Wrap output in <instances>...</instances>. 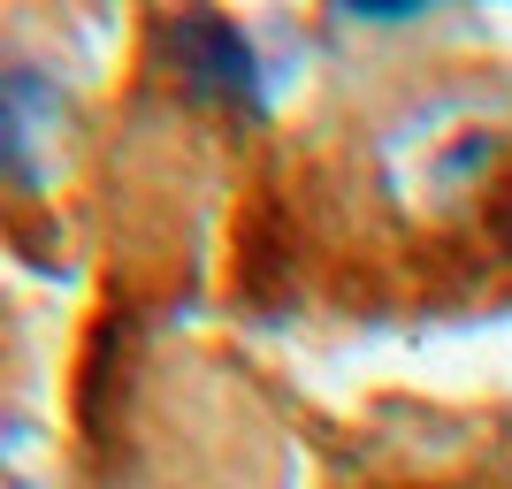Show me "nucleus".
<instances>
[{
	"instance_id": "nucleus-1",
	"label": "nucleus",
	"mask_w": 512,
	"mask_h": 489,
	"mask_svg": "<svg viewBox=\"0 0 512 489\" xmlns=\"http://www.w3.org/2000/svg\"><path fill=\"white\" fill-rule=\"evenodd\" d=\"M54 123H62V92L46 85L39 69H0V176L39 184Z\"/></svg>"
},
{
	"instance_id": "nucleus-2",
	"label": "nucleus",
	"mask_w": 512,
	"mask_h": 489,
	"mask_svg": "<svg viewBox=\"0 0 512 489\" xmlns=\"http://www.w3.org/2000/svg\"><path fill=\"white\" fill-rule=\"evenodd\" d=\"M184 54H192V85L214 100H253V46L237 39L222 16L184 23Z\"/></svg>"
}]
</instances>
